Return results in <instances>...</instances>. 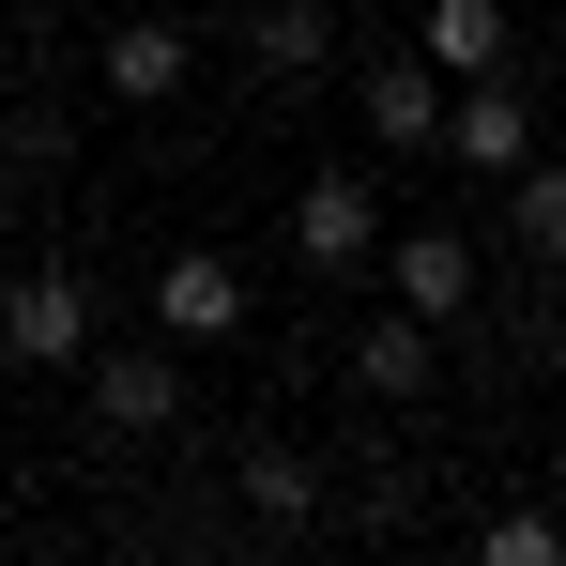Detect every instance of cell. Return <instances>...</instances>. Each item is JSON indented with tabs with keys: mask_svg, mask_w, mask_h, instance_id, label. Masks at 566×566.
I'll use <instances>...</instances> for the list:
<instances>
[{
	"mask_svg": "<svg viewBox=\"0 0 566 566\" xmlns=\"http://www.w3.org/2000/svg\"><path fill=\"white\" fill-rule=\"evenodd\" d=\"M77 382H93V429H123V444H169L185 429V368L169 353H77Z\"/></svg>",
	"mask_w": 566,
	"mask_h": 566,
	"instance_id": "cell-3",
	"label": "cell"
},
{
	"mask_svg": "<svg viewBox=\"0 0 566 566\" xmlns=\"http://www.w3.org/2000/svg\"><path fill=\"white\" fill-rule=\"evenodd\" d=\"M474 566H566V521L552 505H505V521L474 536Z\"/></svg>",
	"mask_w": 566,
	"mask_h": 566,
	"instance_id": "cell-14",
	"label": "cell"
},
{
	"mask_svg": "<svg viewBox=\"0 0 566 566\" xmlns=\"http://www.w3.org/2000/svg\"><path fill=\"white\" fill-rule=\"evenodd\" d=\"M93 77H107L123 107H169V93L199 77V31H185V15H123V31L93 46Z\"/></svg>",
	"mask_w": 566,
	"mask_h": 566,
	"instance_id": "cell-6",
	"label": "cell"
},
{
	"mask_svg": "<svg viewBox=\"0 0 566 566\" xmlns=\"http://www.w3.org/2000/svg\"><path fill=\"white\" fill-rule=\"evenodd\" d=\"M245 505H261V521H322V460H306V444H261V460H245Z\"/></svg>",
	"mask_w": 566,
	"mask_h": 566,
	"instance_id": "cell-13",
	"label": "cell"
},
{
	"mask_svg": "<svg viewBox=\"0 0 566 566\" xmlns=\"http://www.w3.org/2000/svg\"><path fill=\"white\" fill-rule=\"evenodd\" d=\"M382 291H398L413 322H460V306H474V245H460V230H398V276H382Z\"/></svg>",
	"mask_w": 566,
	"mask_h": 566,
	"instance_id": "cell-10",
	"label": "cell"
},
{
	"mask_svg": "<svg viewBox=\"0 0 566 566\" xmlns=\"http://www.w3.org/2000/svg\"><path fill=\"white\" fill-rule=\"evenodd\" d=\"M552 521H566V460H552Z\"/></svg>",
	"mask_w": 566,
	"mask_h": 566,
	"instance_id": "cell-15",
	"label": "cell"
},
{
	"mask_svg": "<svg viewBox=\"0 0 566 566\" xmlns=\"http://www.w3.org/2000/svg\"><path fill=\"white\" fill-rule=\"evenodd\" d=\"M368 138L382 154H444V77H429V62H413V46H398V62H368Z\"/></svg>",
	"mask_w": 566,
	"mask_h": 566,
	"instance_id": "cell-8",
	"label": "cell"
},
{
	"mask_svg": "<svg viewBox=\"0 0 566 566\" xmlns=\"http://www.w3.org/2000/svg\"><path fill=\"white\" fill-rule=\"evenodd\" d=\"M429 337H444V322H413V306H382L368 337H353V382H368V398H398V413H413V398H429V382H444V353H429Z\"/></svg>",
	"mask_w": 566,
	"mask_h": 566,
	"instance_id": "cell-9",
	"label": "cell"
},
{
	"mask_svg": "<svg viewBox=\"0 0 566 566\" xmlns=\"http://www.w3.org/2000/svg\"><path fill=\"white\" fill-rule=\"evenodd\" d=\"M368 245H382V199H368V169H322V185L291 199V261H306V276H353Z\"/></svg>",
	"mask_w": 566,
	"mask_h": 566,
	"instance_id": "cell-4",
	"label": "cell"
},
{
	"mask_svg": "<svg viewBox=\"0 0 566 566\" xmlns=\"http://www.w3.org/2000/svg\"><path fill=\"white\" fill-rule=\"evenodd\" d=\"M444 154L505 185V169L536 154V107H521V77H460V93H444Z\"/></svg>",
	"mask_w": 566,
	"mask_h": 566,
	"instance_id": "cell-7",
	"label": "cell"
},
{
	"mask_svg": "<svg viewBox=\"0 0 566 566\" xmlns=\"http://www.w3.org/2000/svg\"><path fill=\"white\" fill-rule=\"evenodd\" d=\"M154 337H169V353H214V337H245V261H214V245H169V261H154Z\"/></svg>",
	"mask_w": 566,
	"mask_h": 566,
	"instance_id": "cell-1",
	"label": "cell"
},
{
	"mask_svg": "<svg viewBox=\"0 0 566 566\" xmlns=\"http://www.w3.org/2000/svg\"><path fill=\"white\" fill-rule=\"evenodd\" d=\"M245 46H261V77H322V62H337V0H261Z\"/></svg>",
	"mask_w": 566,
	"mask_h": 566,
	"instance_id": "cell-11",
	"label": "cell"
},
{
	"mask_svg": "<svg viewBox=\"0 0 566 566\" xmlns=\"http://www.w3.org/2000/svg\"><path fill=\"white\" fill-rule=\"evenodd\" d=\"M505 199H521V261H536V276H566V169H552V154H521V169H505Z\"/></svg>",
	"mask_w": 566,
	"mask_h": 566,
	"instance_id": "cell-12",
	"label": "cell"
},
{
	"mask_svg": "<svg viewBox=\"0 0 566 566\" xmlns=\"http://www.w3.org/2000/svg\"><path fill=\"white\" fill-rule=\"evenodd\" d=\"M0 353H15V368H77V353H93V276L31 261V276L0 291Z\"/></svg>",
	"mask_w": 566,
	"mask_h": 566,
	"instance_id": "cell-2",
	"label": "cell"
},
{
	"mask_svg": "<svg viewBox=\"0 0 566 566\" xmlns=\"http://www.w3.org/2000/svg\"><path fill=\"white\" fill-rule=\"evenodd\" d=\"M413 62L460 93V77H521V31H505V0H429L413 15Z\"/></svg>",
	"mask_w": 566,
	"mask_h": 566,
	"instance_id": "cell-5",
	"label": "cell"
}]
</instances>
